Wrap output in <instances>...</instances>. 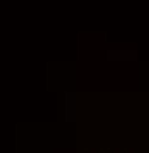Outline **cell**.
I'll return each instance as SVG.
<instances>
[]
</instances>
